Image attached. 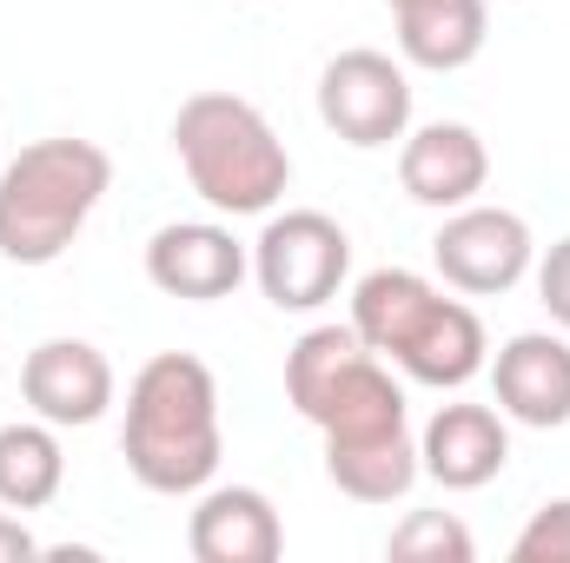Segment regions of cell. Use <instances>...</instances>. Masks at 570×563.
<instances>
[{
  "label": "cell",
  "mask_w": 570,
  "mask_h": 563,
  "mask_svg": "<svg viewBox=\"0 0 570 563\" xmlns=\"http://www.w3.org/2000/svg\"><path fill=\"white\" fill-rule=\"evenodd\" d=\"M20 398L33 418H47L53 431H80L100 424L114 405V365L100 345L87 338H40L20 365Z\"/></svg>",
  "instance_id": "8"
},
{
  "label": "cell",
  "mask_w": 570,
  "mask_h": 563,
  "mask_svg": "<svg viewBox=\"0 0 570 563\" xmlns=\"http://www.w3.org/2000/svg\"><path fill=\"white\" fill-rule=\"evenodd\" d=\"M484 179H491V152L478 140V127H464V120H431L399 146V186L431 213L471 206L484 192Z\"/></svg>",
  "instance_id": "11"
},
{
  "label": "cell",
  "mask_w": 570,
  "mask_h": 563,
  "mask_svg": "<svg viewBox=\"0 0 570 563\" xmlns=\"http://www.w3.org/2000/svg\"><path fill=\"white\" fill-rule=\"evenodd\" d=\"M385 551L399 563H471L478 557V537H471L451 511H412V517L392 531Z\"/></svg>",
  "instance_id": "19"
},
{
  "label": "cell",
  "mask_w": 570,
  "mask_h": 563,
  "mask_svg": "<svg viewBox=\"0 0 570 563\" xmlns=\"http://www.w3.org/2000/svg\"><path fill=\"white\" fill-rule=\"evenodd\" d=\"M511 563H570V497H551L531 511V524L511 544Z\"/></svg>",
  "instance_id": "20"
},
{
  "label": "cell",
  "mask_w": 570,
  "mask_h": 563,
  "mask_svg": "<svg viewBox=\"0 0 570 563\" xmlns=\"http://www.w3.org/2000/svg\"><path fill=\"white\" fill-rule=\"evenodd\" d=\"M318 120L358 152L405 140L412 134V80L379 47H345L318 73Z\"/></svg>",
  "instance_id": "6"
},
{
  "label": "cell",
  "mask_w": 570,
  "mask_h": 563,
  "mask_svg": "<svg viewBox=\"0 0 570 563\" xmlns=\"http://www.w3.org/2000/svg\"><path fill=\"white\" fill-rule=\"evenodd\" d=\"M484 365H491V338H484V318L464 298H438V312L419 325V338L399 352V372L412 385H431V392H458Z\"/></svg>",
  "instance_id": "14"
},
{
  "label": "cell",
  "mask_w": 570,
  "mask_h": 563,
  "mask_svg": "<svg viewBox=\"0 0 570 563\" xmlns=\"http://www.w3.org/2000/svg\"><path fill=\"white\" fill-rule=\"evenodd\" d=\"M392 20H399V53L425 73L471 67L491 33L484 0H392Z\"/></svg>",
  "instance_id": "16"
},
{
  "label": "cell",
  "mask_w": 570,
  "mask_h": 563,
  "mask_svg": "<svg viewBox=\"0 0 570 563\" xmlns=\"http://www.w3.org/2000/svg\"><path fill=\"white\" fill-rule=\"evenodd\" d=\"M531 259H538V239H531V226L511 213V206H458L444 226H438V239H431V266H438V279L451 285V292H464V298H498V292H511V285L531 273Z\"/></svg>",
  "instance_id": "7"
},
{
  "label": "cell",
  "mask_w": 570,
  "mask_h": 563,
  "mask_svg": "<svg viewBox=\"0 0 570 563\" xmlns=\"http://www.w3.org/2000/svg\"><path fill=\"white\" fill-rule=\"evenodd\" d=\"M114 186V159L94 140H33L0 172V259L53 266Z\"/></svg>",
  "instance_id": "3"
},
{
  "label": "cell",
  "mask_w": 570,
  "mask_h": 563,
  "mask_svg": "<svg viewBox=\"0 0 570 563\" xmlns=\"http://www.w3.org/2000/svg\"><path fill=\"white\" fill-rule=\"evenodd\" d=\"M438 298H444V292H438L425 273L379 266V273H365V279L352 285V332H358L385 365H399V352L419 338V325L438 312Z\"/></svg>",
  "instance_id": "15"
},
{
  "label": "cell",
  "mask_w": 570,
  "mask_h": 563,
  "mask_svg": "<svg viewBox=\"0 0 570 563\" xmlns=\"http://www.w3.org/2000/svg\"><path fill=\"white\" fill-rule=\"evenodd\" d=\"M120 457L159 497H193L213 484L226 437H219V385L193 352L146 358L127 385V424Z\"/></svg>",
  "instance_id": "1"
},
{
  "label": "cell",
  "mask_w": 570,
  "mask_h": 563,
  "mask_svg": "<svg viewBox=\"0 0 570 563\" xmlns=\"http://www.w3.org/2000/svg\"><path fill=\"white\" fill-rule=\"evenodd\" d=\"M285 398L305 424L325 431V444H372L412 431L405 385L352 325H312L285 352Z\"/></svg>",
  "instance_id": "4"
},
{
  "label": "cell",
  "mask_w": 570,
  "mask_h": 563,
  "mask_svg": "<svg viewBox=\"0 0 570 563\" xmlns=\"http://www.w3.org/2000/svg\"><path fill=\"white\" fill-rule=\"evenodd\" d=\"M491 392L511 424H531V431L570 424V338H558V332L504 338L491 358Z\"/></svg>",
  "instance_id": "10"
},
{
  "label": "cell",
  "mask_w": 570,
  "mask_h": 563,
  "mask_svg": "<svg viewBox=\"0 0 570 563\" xmlns=\"http://www.w3.org/2000/svg\"><path fill=\"white\" fill-rule=\"evenodd\" d=\"M67 484V451L47 418L0 424V504L7 511H47Z\"/></svg>",
  "instance_id": "18"
},
{
  "label": "cell",
  "mask_w": 570,
  "mask_h": 563,
  "mask_svg": "<svg viewBox=\"0 0 570 563\" xmlns=\"http://www.w3.org/2000/svg\"><path fill=\"white\" fill-rule=\"evenodd\" d=\"M385 7H392V0H385Z\"/></svg>",
  "instance_id": "23"
},
{
  "label": "cell",
  "mask_w": 570,
  "mask_h": 563,
  "mask_svg": "<svg viewBox=\"0 0 570 563\" xmlns=\"http://www.w3.org/2000/svg\"><path fill=\"white\" fill-rule=\"evenodd\" d=\"M27 557H40V537L20 517H7V504H0V563H27Z\"/></svg>",
  "instance_id": "22"
},
{
  "label": "cell",
  "mask_w": 570,
  "mask_h": 563,
  "mask_svg": "<svg viewBox=\"0 0 570 563\" xmlns=\"http://www.w3.org/2000/svg\"><path fill=\"white\" fill-rule=\"evenodd\" d=\"M325 477L358 504H399L425 477L419 437L399 431V437H372V444H325Z\"/></svg>",
  "instance_id": "17"
},
{
  "label": "cell",
  "mask_w": 570,
  "mask_h": 563,
  "mask_svg": "<svg viewBox=\"0 0 570 563\" xmlns=\"http://www.w3.org/2000/svg\"><path fill=\"white\" fill-rule=\"evenodd\" d=\"M173 152L193 179V192L213 213L253 219L273 213L292 186V152L273 134V120L239 93H193L173 113Z\"/></svg>",
  "instance_id": "2"
},
{
  "label": "cell",
  "mask_w": 570,
  "mask_h": 563,
  "mask_svg": "<svg viewBox=\"0 0 570 563\" xmlns=\"http://www.w3.org/2000/svg\"><path fill=\"white\" fill-rule=\"evenodd\" d=\"M186 551L199 563H279L285 551V524L273 511L266 491L253 484H219L193 504L186 524Z\"/></svg>",
  "instance_id": "13"
},
{
  "label": "cell",
  "mask_w": 570,
  "mask_h": 563,
  "mask_svg": "<svg viewBox=\"0 0 570 563\" xmlns=\"http://www.w3.org/2000/svg\"><path fill=\"white\" fill-rule=\"evenodd\" d=\"M352 273V239L338 219L298 206V213H273L266 233L253 239V279L279 312H318L338 298V285Z\"/></svg>",
  "instance_id": "5"
},
{
  "label": "cell",
  "mask_w": 570,
  "mask_h": 563,
  "mask_svg": "<svg viewBox=\"0 0 570 563\" xmlns=\"http://www.w3.org/2000/svg\"><path fill=\"white\" fill-rule=\"evenodd\" d=\"M419 464L444 491H484L511 464V418L491 405H438L419 437Z\"/></svg>",
  "instance_id": "12"
},
{
  "label": "cell",
  "mask_w": 570,
  "mask_h": 563,
  "mask_svg": "<svg viewBox=\"0 0 570 563\" xmlns=\"http://www.w3.org/2000/svg\"><path fill=\"white\" fill-rule=\"evenodd\" d=\"M246 273H253L246 246L226 226H213V219H179V226H159L146 239V279L166 298L213 305V298H233Z\"/></svg>",
  "instance_id": "9"
},
{
  "label": "cell",
  "mask_w": 570,
  "mask_h": 563,
  "mask_svg": "<svg viewBox=\"0 0 570 563\" xmlns=\"http://www.w3.org/2000/svg\"><path fill=\"white\" fill-rule=\"evenodd\" d=\"M538 298H544V312H551V325L570 332V233L538 259Z\"/></svg>",
  "instance_id": "21"
}]
</instances>
